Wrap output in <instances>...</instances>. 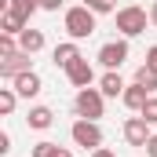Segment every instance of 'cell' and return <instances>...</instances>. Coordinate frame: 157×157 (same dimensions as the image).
Wrapping results in <instances>:
<instances>
[{"mask_svg":"<svg viewBox=\"0 0 157 157\" xmlns=\"http://www.w3.org/2000/svg\"><path fill=\"white\" fill-rule=\"evenodd\" d=\"M29 157H73V154H70L66 146H59V143H48V139H44V143H37V146L29 150Z\"/></svg>","mask_w":157,"mask_h":157,"instance_id":"cell-16","label":"cell"},{"mask_svg":"<svg viewBox=\"0 0 157 157\" xmlns=\"http://www.w3.org/2000/svg\"><path fill=\"white\" fill-rule=\"evenodd\" d=\"M26 29H29V18H22L18 11L4 7V15H0V33H11V37H18V33H26Z\"/></svg>","mask_w":157,"mask_h":157,"instance_id":"cell-11","label":"cell"},{"mask_svg":"<svg viewBox=\"0 0 157 157\" xmlns=\"http://www.w3.org/2000/svg\"><path fill=\"white\" fill-rule=\"evenodd\" d=\"M11 88L18 91V99H37L40 91H44V80H40L37 70H26V73H18V77L11 80Z\"/></svg>","mask_w":157,"mask_h":157,"instance_id":"cell-7","label":"cell"},{"mask_svg":"<svg viewBox=\"0 0 157 157\" xmlns=\"http://www.w3.org/2000/svg\"><path fill=\"white\" fill-rule=\"evenodd\" d=\"M66 80H70L73 88H91V84H95V66H91V62H88V59L80 55L77 62H73V66L66 70Z\"/></svg>","mask_w":157,"mask_h":157,"instance_id":"cell-9","label":"cell"},{"mask_svg":"<svg viewBox=\"0 0 157 157\" xmlns=\"http://www.w3.org/2000/svg\"><path fill=\"white\" fill-rule=\"evenodd\" d=\"M26 70H33V55H26V51H15V55L0 59V77L4 80H15L18 73H26Z\"/></svg>","mask_w":157,"mask_h":157,"instance_id":"cell-8","label":"cell"},{"mask_svg":"<svg viewBox=\"0 0 157 157\" xmlns=\"http://www.w3.org/2000/svg\"><path fill=\"white\" fill-rule=\"evenodd\" d=\"M26 124H29L33 132H48V128L55 124V110H51V106H29Z\"/></svg>","mask_w":157,"mask_h":157,"instance_id":"cell-14","label":"cell"},{"mask_svg":"<svg viewBox=\"0 0 157 157\" xmlns=\"http://www.w3.org/2000/svg\"><path fill=\"white\" fill-rule=\"evenodd\" d=\"M106 70H121L124 62H128V37H117V40H106L102 48H99V55H95Z\"/></svg>","mask_w":157,"mask_h":157,"instance_id":"cell-5","label":"cell"},{"mask_svg":"<svg viewBox=\"0 0 157 157\" xmlns=\"http://www.w3.org/2000/svg\"><path fill=\"white\" fill-rule=\"evenodd\" d=\"M62 4H66V0H40V7H44V11H59Z\"/></svg>","mask_w":157,"mask_h":157,"instance_id":"cell-24","label":"cell"},{"mask_svg":"<svg viewBox=\"0 0 157 157\" xmlns=\"http://www.w3.org/2000/svg\"><path fill=\"white\" fill-rule=\"evenodd\" d=\"M139 113H143V117L150 121V124H157V95H150V99H146V106H143Z\"/></svg>","mask_w":157,"mask_h":157,"instance_id":"cell-22","label":"cell"},{"mask_svg":"<svg viewBox=\"0 0 157 157\" xmlns=\"http://www.w3.org/2000/svg\"><path fill=\"white\" fill-rule=\"evenodd\" d=\"M15 51H22L18 40L11 37V33H0V59H7V55H15Z\"/></svg>","mask_w":157,"mask_h":157,"instance_id":"cell-21","label":"cell"},{"mask_svg":"<svg viewBox=\"0 0 157 157\" xmlns=\"http://www.w3.org/2000/svg\"><path fill=\"white\" fill-rule=\"evenodd\" d=\"M80 59V48L77 40H66V44H55V51H51V62L59 66V70H70L73 62Z\"/></svg>","mask_w":157,"mask_h":157,"instance_id":"cell-10","label":"cell"},{"mask_svg":"<svg viewBox=\"0 0 157 157\" xmlns=\"http://www.w3.org/2000/svg\"><path fill=\"white\" fill-rule=\"evenodd\" d=\"M146 22H150V11L139 7V4H128V7H117V33L121 37H139L146 33Z\"/></svg>","mask_w":157,"mask_h":157,"instance_id":"cell-2","label":"cell"},{"mask_svg":"<svg viewBox=\"0 0 157 157\" xmlns=\"http://www.w3.org/2000/svg\"><path fill=\"white\" fill-rule=\"evenodd\" d=\"M84 7H91L95 15H110L117 11V0H84Z\"/></svg>","mask_w":157,"mask_h":157,"instance_id":"cell-20","label":"cell"},{"mask_svg":"<svg viewBox=\"0 0 157 157\" xmlns=\"http://www.w3.org/2000/svg\"><path fill=\"white\" fill-rule=\"evenodd\" d=\"M143 66H146V70H154V73H157V44L150 48V51H146V62H143Z\"/></svg>","mask_w":157,"mask_h":157,"instance_id":"cell-23","label":"cell"},{"mask_svg":"<svg viewBox=\"0 0 157 157\" xmlns=\"http://www.w3.org/2000/svg\"><path fill=\"white\" fill-rule=\"evenodd\" d=\"M15 106H18V91H15V88H0V113L11 117Z\"/></svg>","mask_w":157,"mask_h":157,"instance_id":"cell-17","label":"cell"},{"mask_svg":"<svg viewBox=\"0 0 157 157\" xmlns=\"http://www.w3.org/2000/svg\"><path fill=\"white\" fill-rule=\"evenodd\" d=\"M7 150H11V135H7V132H0V154H7Z\"/></svg>","mask_w":157,"mask_h":157,"instance_id":"cell-26","label":"cell"},{"mask_svg":"<svg viewBox=\"0 0 157 157\" xmlns=\"http://www.w3.org/2000/svg\"><path fill=\"white\" fill-rule=\"evenodd\" d=\"M121 132H124V143H128V146H146V143H150V135H154V124L143 117V113H135V117L124 121V128H121Z\"/></svg>","mask_w":157,"mask_h":157,"instance_id":"cell-6","label":"cell"},{"mask_svg":"<svg viewBox=\"0 0 157 157\" xmlns=\"http://www.w3.org/2000/svg\"><path fill=\"white\" fill-rule=\"evenodd\" d=\"M143 150H146V154H150V157H157V132H154V135H150V143H146Z\"/></svg>","mask_w":157,"mask_h":157,"instance_id":"cell-25","label":"cell"},{"mask_svg":"<svg viewBox=\"0 0 157 157\" xmlns=\"http://www.w3.org/2000/svg\"><path fill=\"white\" fill-rule=\"evenodd\" d=\"M70 139L77 143L80 150H99L102 146V128H99V121H84V117H77L73 121V128H70Z\"/></svg>","mask_w":157,"mask_h":157,"instance_id":"cell-4","label":"cell"},{"mask_svg":"<svg viewBox=\"0 0 157 157\" xmlns=\"http://www.w3.org/2000/svg\"><path fill=\"white\" fill-rule=\"evenodd\" d=\"M7 7H11V11H18L22 18H29V15H37V11H44V7H40V0H11Z\"/></svg>","mask_w":157,"mask_h":157,"instance_id":"cell-18","label":"cell"},{"mask_svg":"<svg viewBox=\"0 0 157 157\" xmlns=\"http://www.w3.org/2000/svg\"><path fill=\"white\" fill-rule=\"evenodd\" d=\"M73 110H77V117H84V121H99L102 110H106V95H102V88H77V95H73Z\"/></svg>","mask_w":157,"mask_h":157,"instance_id":"cell-3","label":"cell"},{"mask_svg":"<svg viewBox=\"0 0 157 157\" xmlns=\"http://www.w3.org/2000/svg\"><path fill=\"white\" fill-rule=\"evenodd\" d=\"M18 48H22L26 55H37L40 48H44V33H40V29H26V33H18Z\"/></svg>","mask_w":157,"mask_h":157,"instance_id":"cell-15","label":"cell"},{"mask_svg":"<svg viewBox=\"0 0 157 157\" xmlns=\"http://www.w3.org/2000/svg\"><path fill=\"white\" fill-rule=\"evenodd\" d=\"M150 26H154V29H157V0H154V4H150Z\"/></svg>","mask_w":157,"mask_h":157,"instance_id":"cell-28","label":"cell"},{"mask_svg":"<svg viewBox=\"0 0 157 157\" xmlns=\"http://www.w3.org/2000/svg\"><path fill=\"white\" fill-rule=\"evenodd\" d=\"M135 84H143V88L154 95V91H157V73H154V70H146V66H139V70H135Z\"/></svg>","mask_w":157,"mask_h":157,"instance_id":"cell-19","label":"cell"},{"mask_svg":"<svg viewBox=\"0 0 157 157\" xmlns=\"http://www.w3.org/2000/svg\"><path fill=\"white\" fill-rule=\"evenodd\" d=\"M146 99H150V91H146L143 84H135V80H132V84L124 88V95H121V102H124V106H128L132 113H139V110L146 106Z\"/></svg>","mask_w":157,"mask_h":157,"instance_id":"cell-12","label":"cell"},{"mask_svg":"<svg viewBox=\"0 0 157 157\" xmlns=\"http://www.w3.org/2000/svg\"><path fill=\"white\" fill-rule=\"evenodd\" d=\"M88 157H117V154H113V150H106V146H99V150H91Z\"/></svg>","mask_w":157,"mask_h":157,"instance_id":"cell-27","label":"cell"},{"mask_svg":"<svg viewBox=\"0 0 157 157\" xmlns=\"http://www.w3.org/2000/svg\"><path fill=\"white\" fill-rule=\"evenodd\" d=\"M62 26H66L70 40H88L91 33H95V11H91V7H84V4H77V7H66Z\"/></svg>","mask_w":157,"mask_h":157,"instance_id":"cell-1","label":"cell"},{"mask_svg":"<svg viewBox=\"0 0 157 157\" xmlns=\"http://www.w3.org/2000/svg\"><path fill=\"white\" fill-rule=\"evenodd\" d=\"M99 88H102V95H106V99H121L128 84H124V77H121L117 70H106V73L99 77Z\"/></svg>","mask_w":157,"mask_h":157,"instance_id":"cell-13","label":"cell"}]
</instances>
